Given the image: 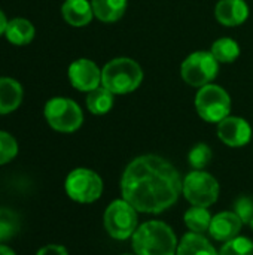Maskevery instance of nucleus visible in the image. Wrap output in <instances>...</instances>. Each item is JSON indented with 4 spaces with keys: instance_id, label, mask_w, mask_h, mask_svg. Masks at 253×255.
I'll return each instance as SVG.
<instances>
[{
    "instance_id": "nucleus-2",
    "label": "nucleus",
    "mask_w": 253,
    "mask_h": 255,
    "mask_svg": "<svg viewBox=\"0 0 253 255\" xmlns=\"http://www.w3.org/2000/svg\"><path fill=\"white\" fill-rule=\"evenodd\" d=\"M136 255H176L177 238L164 221L151 220L140 224L131 238Z\"/></svg>"
},
{
    "instance_id": "nucleus-28",
    "label": "nucleus",
    "mask_w": 253,
    "mask_h": 255,
    "mask_svg": "<svg viewBox=\"0 0 253 255\" xmlns=\"http://www.w3.org/2000/svg\"><path fill=\"white\" fill-rule=\"evenodd\" d=\"M6 25H7V19H6V15L3 13V10L0 9V36H4V30H6Z\"/></svg>"
},
{
    "instance_id": "nucleus-17",
    "label": "nucleus",
    "mask_w": 253,
    "mask_h": 255,
    "mask_svg": "<svg viewBox=\"0 0 253 255\" xmlns=\"http://www.w3.org/2000/svg\"><path fill=\"white\" fill-rule=\"evenodd\" d=\"M36 30L31 21L25 18H12L7 21L6 30H4V37L16 46L28 45L34 39Z\"/></svg>"
},
{
    "instance_id": "nucleus-1",
    "label": "nucleus",
    "mask_w": 253,
    "mask_h": 255,
    "mask_svg": "<svg viewBox=\"0 0 253 255\" xmlns=\"http://www.w3.org/2000/svg\"><path fill=\"white\" fill-rule=\"evenodd\" d=\"M183 179L166 158L146 154L131 160L121 178V194L137 212L161 214L180 197Z\"/></svg>"
},
{
    "instance_id": "nucleus-26",
    "label": "nucleus",
    "mask_w": 253,
    "mask_h": 255,
    "mask_svg": "<svg viewBox=\"0 0 253 255\" xmlns=\"http://www.w3.org/2000/svg\"><path fill=\"white\" fill-rule=\"evenodd\" d=\"M234 212L243 224H251L253 220V199L242 196L234 202Z\"/></svg>"
},
{
    "instance_id": "nucleus-19",
    "label": "nucleus",
    "mask_w": 253,
    "mask_h": 255,
    "mask_svg": "<svg viewBox=\"0 0 253 255\" xmlns=\"http://www.w3.org/2000/svg\"><path fill=\"white\" fill-rule=\"evenodd\" d=\"M113 96L115 94L112 91H109L107 88H104L103 85L89 91L86 96V102H85L88 111L94 115L107 114L113 108V102H115Z\"/></svg>"
},
{
    "instance_id": "nucleus-4",
    "label": "nucleus",
    "mask_w": 253,
    "mask_h": 255,
    "mask_svg": "<svg viewBox=\"0 0 253 255\" xmlns=\"http://www.w3.org/2000/svg\"><path fill=\"white\" fill-rule=\"evenodd\" d=\"M103 224L112 239L127 241L133 238L139 227V212L125 199H118L106 208Z\"/></svg>"
},
{
    "instance_id": "nucleus-27",
    "label": "nucleus",
    "mask_w": 253,
    "mask_h": 255,
    "mask_svg": "<svg viewBox=\"0 0 253 255\" xmlns=\"http://www.w3.org/2000/svg\"><path fill=\"white\" fill-rule=\"evenodd\" d=\"M36 255H69V251L63 247V245H55V244H49L42 247Z\"/></svg>"
},
{
    "instance_id": "nucleus-30",
    "label": "nucleus",
    "mask_w": 253,
    "mask_h": 255,
    "mask_svg": "<svg viewBox=\"0 0 253 255\" xmlns=\"http://www.w3.org/2000/svg\"><path fill=\"white\" fill-rule=\"evenodd\" d=\"M251 227H252V230H253V220H252V223H251Z\"/></svg>"
},
{
    "instance_id": "nucleus-6",
    "label": "nucleus",
    "mask_w": 253,
    "mask_h": 255,
    "mask_svg": "<svg viewBox=\"0 0 253 255\" xmlns=\"http://www.w3.org/2000/svg\"><path fill=\"white\" fill-rule=\"evenodd\" d=\"M195 109L201 120L210 124H219L230 117L231 97L222 87L216 84L204 85L195 96Z\"/></svg>"
},
{
    "instance_id": "nucleus-16",
    "label": "nucleus",
    "mask_w": 253,
    "mask_h": 255,
    "mask_svg": "<svg viewBox=\"0 0 253 255\" xmlns=\"http://www.w3.org/2000/svg\"><path fill=\"white\" fill-rule=\"evenodd\" d=\"M176 255H219L207 238L200 233H185L177 245Z\"/></svg>"
},
{
    "instance_id": "nucleus-23",
    "label": "nucleus",
    "mask_w": 253,
    "mask_h": 255,
    "mask_svg": "<svg viewBox=\"0 0 253 255\" xmlns=\"http://www.w3.org/2000/svg\"><path fill=\"white\" fill-rule=\"evenodd\" d=\"M212 157L213 152L207 143H197L188 154V163L194 170H204V167H207L212 161Z\"/></svg>"
},
{
    "instance_id": "nucleus-5",
    "label": "nucleus",
    "mask_w": 253,
    "mask_h": 255,
    "mask_svg": "<svg viewBox=\"0 0 253 255\" xmlns=\"http://www.w3.org/2000/svg\"><path fill=\"white\" fill-rule=\"evenodd\" d=\"M43 115L49 127L60 133H73L84 124L81 106L67 97L49 99L43 108Z\"/></svg>"
},
{
    "instance_id": "nucleus-31",
    "label": "nucleus",
    "mask_w": 253,
    "mask_h": 255,
    "mask_svg": "<svg viewBox=\"0 0 253 255\" xmlns=\"http://www.w3.org/2000/svg\"><path fill=\"white\" fill-rule=\"evenodd\" d=\"M122 255H136V254H122Z\"/></svg>"
},
{
    "instance_id": "nucleus-25",
    "label": "nucleus",
    "mask_w": 253,
    "mask_h": 255,
    "mask_svg": "<svg viewBox=\"0 0 253 255\" xmlns=\"http://www.w3.org/2000/svg\"><path fill=\"white\" fill-rule=\"evenodd\" d=\"M18 154V143L15 137L0 130V166L10 163Z\"/></svg>"
},
{
    "instance_id": "nucleus-21",
    "label": "nucleus",
    "mask_w": 253,
    "mask_h": 255,
    "mask_svg": "<svg viewBox=\"0 0 253 255\" xmlns=\"http://www.w3.org/2000/svg\"><path fill=\"white\" fill-rule=\"evenodd\" d=\"M210 52L219 63H234L240 55V45L231 37H221L212 43Z\"/></svg>"
},
{
    "instance_id": "nucleus-24",
    "label": "nucleus",
    "mask_w": 253,
    "mask_h": 255,
    "mask_svg": "<svg viewBox=\"0 0 253 255\" xmlns=\"http://www.w3.org/2000/svg\"><path fill=\"white\" fill-rule=\"evenodd\" d=\"M219 255H253L252 239L239 235L234 239L224 242L219 250Z\"/></svg>"
},
{
    "instance_id": "nucleus-29",
    "label": "nucleus",
    "mask_w": 253,
    "mask_h": 255,
    "mask_svg": "<svg viewBox=\"0 0 253 255\" xmlns=\"http://www.w3.org/2000/svg\"><path fill=\"white\" fill-rule=\"evenodd\" d=\"M0 255H16L9 247L6 245H0Z\"/></svg>"
},
{
    "instance_id": "nucleus-7",
    "label": "nucleus",
    "mask_w": 253,
    "mask_h": 255,
    "mask_svg": "<svg viewBox=\"0 0 253 255\" xmlns=\"http://www.w3.org/2000/svg\"><path fill=\"white\" fill-rule=\"evenodd\" d=\"M219 191L221 187L218 179L206 170L189 172L182 185V194L191 206L210 208L218 202Z\"/></svg>"
},
{
    "instance_id": "nucleus-13",
    "label": "nucleus",
    "mask_w": 253,
    "mask_h": 255,
    "mask_svg": "<svg viewBox=\"0 0 253 255\" xmlns=\"http://www.w3.org/2000/svg\"><path fill=\"white\" fill-rule=\"evenodd\" d=\"M215 16L225 27H237L249 18V6L245 0H219Z\"/></svg>"
},
{
    "instance_id": "nucleus-22",
    "label": "nucleus",
    "mask_w": 253,
    "mask_h": 255,
    "mask_svg": "<svg viewBox=\"0 0 253 255\" xmlns=\"http://www.w3.org/2000/svg\"><path fill=\"white\" fill-rule=\"evenodd\" d=\"M19 232V217L7 208H0V242L10 241Z\"/></svg>"
},
{
    "instance_id": "nucleus-20",
    "label": "nucleus",
    "mask_w": 253,
    "mask_h": 255,
    "mask_svg": "<svg viewBox=\"0 0 253 255\" xmlns=\"http://www.w3.org/2000/svg\"><path fill=\"white\" fill-rule=\"evenodd\" d=\"M212 218L213 217L210 215L209 209L201 206H191L183 215L185 226L189 229V232L200 233V235L209 232Z\"/></svg>"
},
{
    "instance_id": "nucleus-3",
    "label": "nucleus",
    "mask_w": 253,
    "mask_h": 255,
    "mask_svg": "<svg viewBox=\"0 0 253 255\" xmlns=\"http://www.w3.org/2000/svg\"><path fill=\"white\" fill-rule=\"evenodd\" d=\"M143 70L140 64L128 57L110 60L101 69V85L113 94H128L140 87Z\"/></svg>"
},
{
    "instance_id": "nucleus-9",
    "label": "nucleus",
    "mask_w": 253,
    "mask_h": 255,
    "mask_svg": "<svg viewBox=\"0 0 253 255\" xmlns=\"http://www.w3.org/2000/svg\"><path fill=\"white\" fill-rule=\"evenodd\" d=\"M219 72V61L213 57L210 51H195L189 54L182 66L180 75L182 79L195 88H201L213 82Z\"/></svg>"
},
{
    "instance_id": "nucleus-8",
    "label": "nucleus",
    "mask_w": 253,
    "mask_h": 255,
    "mask_svg": "<svg viewBox=\"0 0 253 255\" xmlns=\"http://www.w3.org/2000/svg\"><path fill=\"white\" fill-rule=\"evenodd\" d=\"M64 190L67 196L76 203H94L103 194V179L97 172L91 169L78 167L67 175Z\"/></svg>"
},
{
    "instance_id": "nucleus-11",
    "label": "nucleus",
    "mask_w": 253,
    "mask_h": 255,
    "mask_svg": "<svg viewBox=\"0 0 253 255\" xmlns=\"http://www.w3.org/2000/svg\"><path fill=\"white\" fill-rule=\"evenodd\" d=\"M218 137L231 148L246 146L252 139V127L242 117H227L218 124Z\"/></svg>"
},
{
    "instance_id": "nucleus-12",
    "label": "nucleus",
    "mask_w": 253,
    "mask_h": 255,
    "mask_svg": "<svg viewBox=\"0 0 253 255\" xmlns=\"http://www.w3.org/2000/svg\"><path fill=\"white\" fill-rule=\"evenodd\" d=\"M243 223L234 211L233 212L224 211L212 218L209 233L218 242H228L240 235Z\"/></svg>"
},
{
    "instance_id": "nucleus-15",
    "label": "nucleus",
    "mask_w": 253,
    "mask_h": 255,
    "mask_svg": "<svg viewBox=\"0 0 253 255\" xmlns=\"http://www.w3.org/2000/svg\"><path fill=\"white\" fill-rule=\"evenodd\" d=\"M24 97L22 85L13 78H0V115L16 111Z\"/></svg>"
},
{
    "instance_id": "nucleus-18",
    "label": "nucleus",
    "mask_w": 253,
    "mask_h": 255,
    "mask_svg": "<svg viewBox=\"0 0 253 255\" xmlns=\"http://www.w3.org/2000/svg\"><path fill=\"white\" fill-rule=\"evenodd\" d=\"M127 3V0H91L94 16L107 24L115 22L124 16Z\"/></svg>"
},
{
    "instance_id": "nucleus-14",
    "label": "nucleus",
    "mask_w": 253,
    "mask_h": 255,
    "mask_svg": "<svg viewBox=\"0 0 253 255\" xmlns=\"http://www.w3.org/2000/svg\"><path fill=\"white\" fill-rule=\"evenodd\" d=\"M64 21L72 27H85L94 18L91 1L88 0H64L61 6Z\"/></svg>"
},
{
    "instance_id": "nucleus-10",
    "label": "nucleus",
    "mask_w": 253,
    "mask_h": 255,
    "mask_svg": "<svg viewBox=\"0 0 253 255\" xmlns=\"http://www.w3.org/2000/svg\"><path fill=\"white\" fill-rule=\"evenodd\" d=\"M69 81L78 91L89 93L101 85V69L88 58L75 60L67 70Z\"/></svg>"
}]
</instances>
